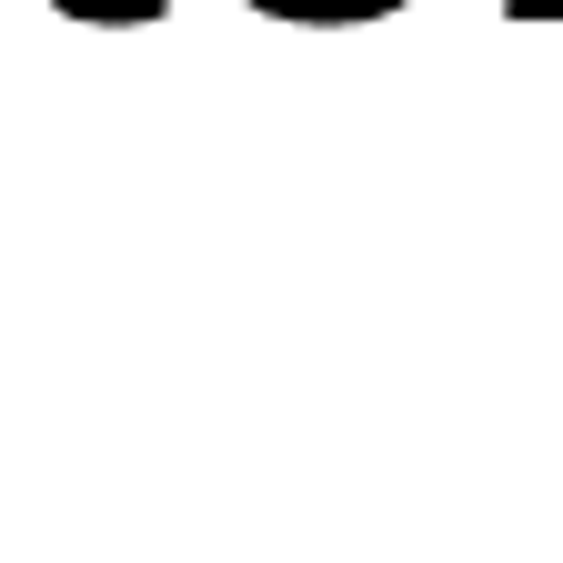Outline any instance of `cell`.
I'll use <instances>...</instances> for the list:
<instances>
[{
    "mask_svg": "<svg viewBox=\"0 0 563 563\" xmlns=\"http://www.w3.org/2000/svg\"><path fill=\"white\" fill-rule=\"evenodd\" d=\"M70 21H101V31H141V21H162L172 0H60Z\"/></svg>",
    "mask_w": 563,
    "mask_h": 563,
    "instance_id": "obj_1",
    "label": "cell"
},
{
    "mask_svg": "<svg viewBox=\"0 0 563 563\" xmlns=\"http://www.w3.org/2000/svg\"><path fill=\"white\" fill-rule=\"evenodd\" d=\"M514 21H563V0H504Z\"/></svg>",
    "mask_w": 563,
    "mask_h": 563,
    "instance_id": "obj_3",
    "label": "cell"
},
{
    "mask_svg": "<svg viewBox=\"0 0 563 563\" xmlns=\"http://www.w3.org/2000/svg\"><path fill=\"white\" fill-rule=\"evenodd\" d=\"M242 11H262V21H292V31H322V0H242Z\"/></svg>",
    "mask_w": 563,
    "mask_h": 563,
    "instance_id": "obj_2",
    "label": "cell"
}]
</instances>
